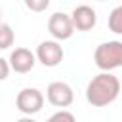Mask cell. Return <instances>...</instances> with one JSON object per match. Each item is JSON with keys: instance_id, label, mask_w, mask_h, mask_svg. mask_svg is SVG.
<instances>
[{"instance_id": "obj_1", "label": "cell", "mask_w": 122, "mask_h": 122, "mask_svg": "<svg viewBox=\"0 0 122 122\" xmlns=\"http://www.w3.org/2000/svg\"><path fill=\"white\" fill-rule=\"evenodd\" d=\"M120 93V80L111 72L103 71L93 76L86 86V101L92 107H107Z\"/></svg>"}, {"instance_id": "obj_2", "label": "cell", "mask_w": 122, "mask_h": 122, "mask_svg": "<svg viewBox=\"0 0 122 122\" xmlns=\"http://www.w3.org/2000/svg\"><path fill=\"white\" fill-rule=\"evenodd\" d=\"M93 61L95 67L101 71H114L122 67V42L109 40L99 44L93 51Z\"/></svg>"}, {"instance_id": "obj_3", "label": "cell", "mask_w": 122, "mask_h": 122, "mask_svg": "<svg viewBox=\"0 0 122 122\" xmlns=\"http://www.w3.org/2000/svg\"><path fill=\"white\" fill-rule=\"evenodd\" d=\"M15 107L23 114H36L44 107V93L38 88H23L15 97Z\"/></svg>"}, {"instance_id": "obj_4", "label": "cell", "mask_w": 122, "mask_h": 122, "mask_svg": "<svg viewBox=\"0 0 122 122\" xmlns=\"http://www.w3.org/2000/svg\"><path fill=\"white\" fill-rule=\"evenodd\" d=\"M34 55H36V61H40L44 67L51 69V67H57L63 61L65 51L59 44V40H44V42L38 44Z\"/></svg>"}, {"instance_id": "obj_5", "label": "cell", "mask_w": 122, "mask_h": 122, "mask_svg": "<svg viewBox=\"0 0 122 122\" xmlns=\"http://www.w3.org/2000/svg\"><path fill=\"white\" fill-rule=\"evenodd\" d=\"M46 99L50 105L53 107H59V109H67L72 105L74 101V92L72 88L67 84V82H61V80H55L48 86L46 90Z\"/></svg>"}, {"instance_id": "obj_6", "label": "cell", "mask_w": 122, "mask_h": 122, "mask_svg": "<svg viewBox=\"0 0 122 122\" xmlns=\"http://www.w3.org/2000/svg\"><path fill=\"white\" fill-rule=\"evenodd\" d=\"M48 32L53 36V40H69L74 34V25L71 21V15L63 11H55L48 19Z\"/></svg>"}, {"instance_id": "obj_7", "label": "cell", "mask_w": 122, "mask_h": 122, "mask_svg": "<svg viewBox=\"0 0 122 122\" xmlns=\"http://www.w3.org/2000/svg\"><path fill=\"white\" fill-rule=\"evenodd\" d=\"M8 63H10V69H11V71H15V72H19V74H27V72H30V71L34 69V65H36V55H34L30 50H27V48H15V50L10 53Z\"/></svg>"}, {"instance_id": "obj_8", "label": "cell", "mask_w": 122, "mask_h": 122, "mask_svg": "<svg viewBox=\"0 0 122 122\" xmlns=\"http://www.w3.org/2000/svg\"><path fill=\"white\" fill-rule=\"evenodd\" d=\"M71 21H72V25H74V30L86 32V30H92V29L95 27V23H97V13H95V10H93L92 6L82 4V6H76V8L72 10Z\"/></svg>"}, {"instance_id": "obj_9", "label": "cell", "mask_w": 122, "mask_h": 122, "mask_svg": "<svg viewBox=\"0 0 122 122\" xmlns=\"http://www.w3.org/2000/svg\"><path fill=\"white\" fill-rule=\"evenodd\" d=\"M109 30L114 32V34H122V6L114 8L111 13H109Z\"/></svg>"}, {"instance_id": "obj_10", "label": "cell", "mask_w": 122, "mask_h": 122, "mask_svg": "<svg viewBox=\"0 0 122 122\" xmlns=\"http://www.w3.org/2000/svg\"><path fill=\"white\" fill-rule=\"evenodd\" d=\"M13 42H15L13 29L8 23H0V50H8L10 46H13Z\"/></svg>"}, {"instance_id": "obj_11", "label": "cell", "mask_w": 122, "mask_h": 122, "mask_svg": "<svg viewBox=\"0 0 122 122\" xmlns=\"http://www.w3.org/2000/svg\"><path fill=\"white\" fill-rule=\"evenodd\" d=\"M23 2H25V6H27L30 11H34V13L46 11L48 6H50V0H23Z\"/></svg>"}, {"instance_id": "obj_12", "label": "cell", "mask_w": 122, "mask_h": 122, "mask_svg": "<svg viewBox=\"0 0 122 122\" xmlns=\"http://www.w3.org/2000/svg\"><path fill=\"white\" fill-rule=\"evenodd\" d=\"M57 120L74 122V114H72V112H69V111H65V109H61V111H57V112H53V114L50 116V122H57Z\"/></svg>"}, {"instance_id": "obj_13", "label": "cell", "mask_w": 122, "mask_h": 122, "mask_svg": "<svg viewBox=\"0 0 122 122\" xmlns=\"http://www.w3.org/2000/svg\"><path fill=\"white\" fill-rule=\"evenodd\" d=\"M10 63H8V59H4V57H0V82H4L6 78H8V74H10Z\"/></svg>"}, {"instance_id": "obj_14", "label": "cell", "mask_w": 122, "mask_h": 122, "mask_svg": "<svg viewBox=\"0 0 122 122\" xmlns=\"http://www.w3.org/2000/svg\"><path fill=\"white\" fill-rule=\"evenodd\" d=\"M0 23H2V10H0Z\"/></svg>"}, {"instance_id": "obj_15", "label": "cell", "mask_w": 122, "mask_h": 122, "mask_svg": "<svg viewBox=\"0 0 122 122\" xmlns=\"http://www.w3.org/2000/svg\"><path fill=\"white\" fill-rule=\"evenodd\" d=\"M99 2H105V0H99Z\"/></svg>"}]
</instances>
